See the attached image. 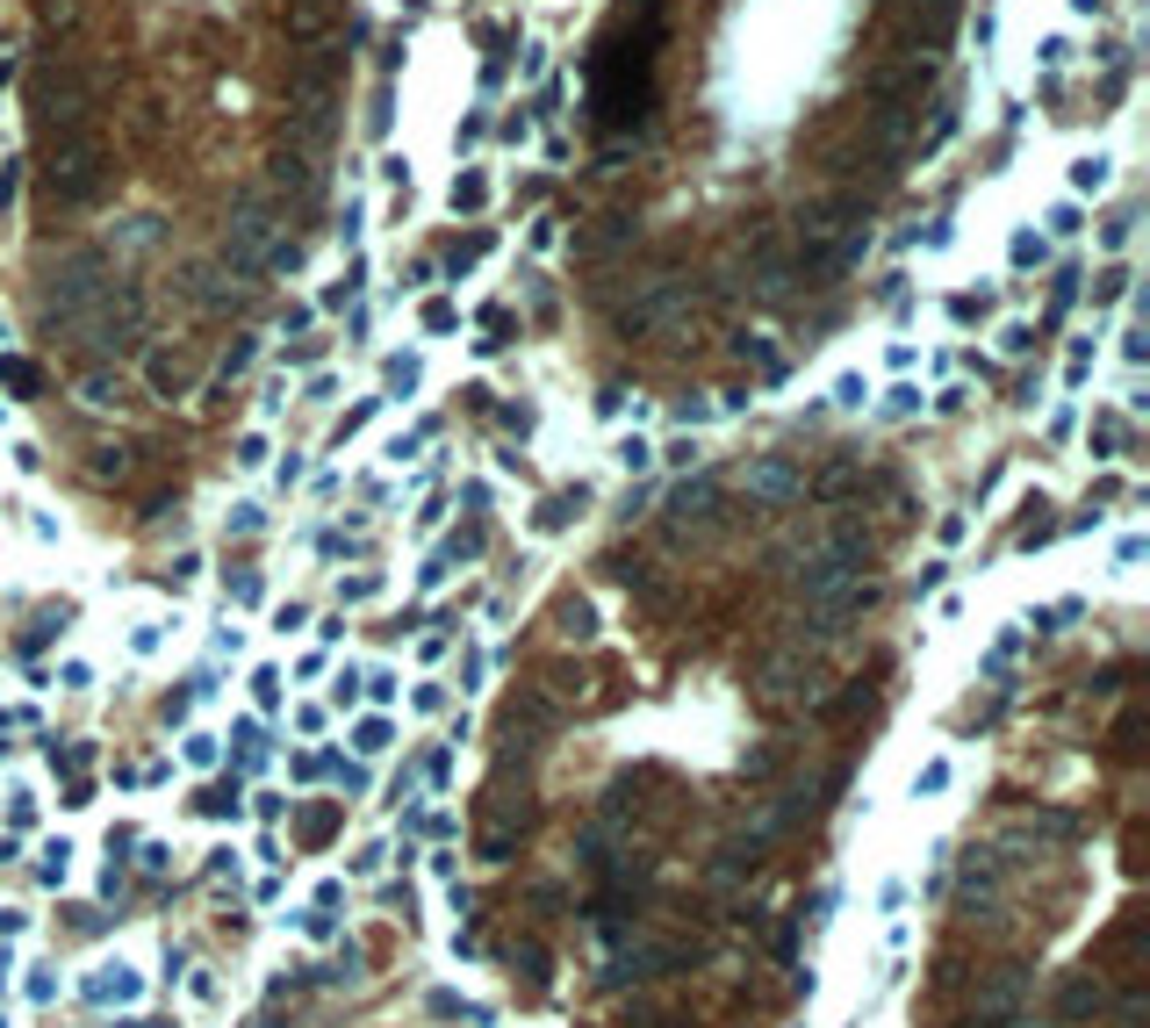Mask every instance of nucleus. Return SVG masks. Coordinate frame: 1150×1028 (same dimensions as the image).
<instances>
[{
  "label": "nucleus",
  "mask_w": 1150,
  "mask_h": 1028,
  "mask_svg": "<svg viewBox=\"0 0 1150 1028\" xmlns=\"http://www.w3.org/2000/svg\"><path fill=\"white\" fill-rule=\"evenodd\" d=\"M43 180H51L58 202H94L101 180H109V138H101L94 123L58 130L51 151H43Z\"/></svg>",
  "instance_id": "f257e3e1"
},
{
  "label": "nucleus",
  "mask_w": 1150,
  "mask_h": 1028,
  "mask_svg": "<svg viewBox=\"0 0 1150 1028\" xmlns=\"http://www.w3.org/2000/svg\"><path fill=\"white\" fill-rule=\"evenodd\" d=\"M115 266L101 260V252H65V260L51 266V295H43V316L51 324H80L87 310H94L101 295H109Z\"/></svg>",
  "instance_id": "f03ea898"
},
{
  "label": "nucleus",
  "mask_w": 1150,
  "mask_h": 1028,
  "mask_svg": "<svg viewBox=\"0 0 1150 1028\" xmlns=\"http://www.w3.org/2000/svg\"><path fill=\"white\" fill-rule=\"evenodd\" d=\"M29 109H37L43 138H58V130H80V123H94V80H87V72H72V65L37 72V87H29Z\"/></svg>",
  "instance_id": "7ed1b4c3"
},
{
  "label": "nucleus",
  "mask_w": 1150,
  "mask_h": 1028,
  "mask_svg": "<svg viewBox=\"0 0 1150 1028\" xmlns=\"http://www.w3.org/2000/svg\"><path fill=\"white\" fill-rule=\"evenodd\" d=\"M72 331H80L94 353H130V345H138V331H144V295L130 289V281H109V295H101Z\"/></svg>",
  "instance_id": "20e7f679"
},
{
  "label": "nucleus",
  "mask_w": 1150,
  "mask_h": 1028,
  "mask_svg": "<svg viewBox=\"0 0 1150 1028\" xmlns=\"http://www.w3.org/2000/svg\"><path fill=\"white\" fill-rule=\"evenodd\" d=\"M698 302H705V289H690V281H647V289L618 310V331H633V339H647V331H676Z\"/></svg>",
  "instance_id": "39448f33"
},
{
  "label": "nucleus",
  "mask_w": 1150,
  "mask_h": 1028,
  "mask_svg": "<svg viewBox=\"0 0 1150 1028\" xmlns=\"http://www.w3.org/2000/svg\"><path fill=\"white\" fill-rule=\"evenodd\" d=\"M274 238H281L274 209H266V202H245V209L231 216V231H223V266L252 281V274L266 266V252H274Z\"/></svg>",
  "instance_id": "423d86ee"
},
{
  "label": "nucleus",
  "mask_w": 1150,
  "mask_h": 1028,
  "mask_svg": "<svg viewBox=\"0 0 1150 1028\" xmlns=\"http://www.w3.org/2000/svg\"><path fill=\"white\" fill-rule=\"evenodd\" d=\"M856 223H870V216H862V194H849V188H841V194H820V202L798 209V245H806V252H827L835 238H849Z\"/></svg>",
  "instance_id": "0eeeda50"
},
{
  "label": "nucleus",
  "mask_w": 1150,
  "mask_h": 1028,
  "mask_svg": "<svg viewBox=\"0 0 1150 1028\" xmlns=\"http://www.w3.org/2000/svg\"><path fill=\"white\" fill-rule=\"evenodd\" d=\"M820 684H827V676L813 669L806 655H769L763 669H755V698H763V705H813Z\"/></svg>",
  "instance_id": "6e6552de"
},
{
  "label": "nucleus",
  "mask_w": 1150,
  "mask_h": 1028,
  "mask_svg": "<svg viewBox=\"0 0 1150 1028\" xmlns=\"http://www.w3.org/2000/svg\"><path fill=\"white\" fill-rule=\"evenodd\" d=\"M266 180H274V194H288V202H316V194H324V159H316V151H295V144H274Z\"/></svg>",
  "instance_id": "1a4fd4ad"
},
{
  "label": "nucleus",
  "mask_w": 1150,
  "mask_h": 1028,
  "mask_svg": "<svg viewBox=\"0 0 1150 1028\" xmlns=\"http://www.w3.org/2000/svg\"><path fill=\"white\" fill-rule=\"evenodd\" d=\"M935 87V65L928 58H906V65H885L870 72V101H899V109H920V94Z\"/></svg>",
  "instance_id": "9d476101"
},
{
  "label": "nucleus",
  "mask_w": 1150,
  "mask_h": 1028,
  "mask_svg": "<svg viewBox=\"0 0 1150 1028\" xmlns=\"http://www.w3.org/2000/svg\"><path fill=\"white\" fill-rule=\"evenodd\" d=\"M194 374H202V367H194L188 353H173V345H151V353H144V382H151V396H165V403L194 396Z\"/></svg>",
  "instance_id": "9b49d317"
},
{
  "label": "nucleus",
  "mask_w": 1150,
  "mask_h": 1028,
  "mask_svg": "<svg viewBox=\"0 0 1150 1028\" xmlns=\"http://www.w3.org/2000/svg\"><path fill=\"white\" fill-rule=\"evenodd\" d=\"M748 496H755L763 511H784L791 496H806V475H798L791 461H755V467H748Z\"/></svg>",
  "instance_id": "f8f14e48"
},
{
  "label": "nucleus",
  "mask_w": 1150,
  "mask_h": 1028,
  "mask_svg": "<svg viewBox=\"0 0 1150 1028\" xmlns=\"http://www.w3.org/2000/svg\"><path fill=\"white\" fill-rule=\"evenodd\" d=\"M633 238H640V223L633 216H597L575 231V260H612V252H626Z\"/></svg>",
  "instance_id": "ddd939ff"
},
{
  "label": "nucleus",
  "mask_w": 1150,
  "mask_h": 1028,
  "mask_svg": "<svg viewBox=\"0 0 1150 1028\" xmlns=\"http://www.w3.org/2000/svg\"><path fill=\"white\" fill-rule=\"evenodd\" d=\"M1108 1007V986H1100L1093 971H1071L1065 986H1057V1021H1086V1015H1100Z\"/></svg>",
  "instance_id": "4468645a"
},
{
  "label": "nucleus",
  "mask_w": 1150,
  "mask_h": 1028,
  "mask_svg": "<svg viewBox=\"0 0 1150 1028\" xmlns=\"http://www.w3.org/2000/svg\"><path fill=\"white\" fill-rule=\"evenodd\" d=\"M138 971H123V964H101L94 978H87V1000H101V1007H138Z\"/></svg>",
  "instance_id": "2eb2a0df"
},
{
  "label": "nucleus",
  "mask_w": 1150,
  "mask_h": 1028,
  "mask_svg": "<svg viewBox=\"0 0 1150 1028\" xmlns=\"http://www.w3.org/2000/svg\"><path fill=\"white\" fill-rule=\"evenodd\" d=\"M920 130V109H899V101H877V115H870V138L885 144V151H899L906 138Z\"/></svg>",
  "instance_id": "dca6fc26"
},
{
  "label": "nucleus",
  "mask_w": 1150,
  "mask_h": 1028,
  "mask_svg": "<svg viewBox=\"0 0 1150 1028\" xmlns=\"http://www.w3.org/2000/svg\"><path fill=\"white\" fill-rule=\"evenodd\" d=\"M194 813H202V820H245V777L209 784V792L194 798Z\"/></svg>",
  "instance_id": "f3484780"
},
{
  "label": "nucleus",
  "mask_w": 1150,
  "mask_h": 1028,
  "mask_svg": "<svg viewBox=\"0 0 1150 1028\" xmlns=\"http://www.w3.org/2000/svg\"><path fill=\"white\" fill-rule=\"evenodd\" d=\"M554 626H562V641L589 647V641H597V604H589V597H562V604H554Z\"/></svg>",
  "instance_id": "a211bd4d"
},
{
  "label": "nucleus",
  "mask_w": 1150,
  "mask_h": 1028,
  "mask_svg": "<svg viewBox=\"0 0 1150 1028\" xmlns=\"http://www.w3.org/2000/svg\"><path fill=\"white\" fill-rule=\"evenodd\" d=\"M339 820H345V806H302V820H295L302 849H316V841H331V835H339Z\"/></svg>",
  "instance_id": "6ab92c4d"
},
{
  "label": "nucleus",
  "mask_w": 1150,
  "mask_h": 1028,
  "mask_svg": "<svg viewBox=\"0 0 1150 1028\" xmlns=\"http://www.w3.org/2000/svg\"><path fill=\"white\" fill-rule=\"evenodd\" d=\"M231 740H238V769H266V727L260 719H238Z\"/></svg>",
  "instance_id": "aec40b11"
},
{
  "label": "nucleus",
  "mask_w": 1150,
  "mask_h": 1028,
  "mask_svg": "<svg viewBox=\"0 0 1150 1028\" xmlns=\"http://www.w3.org/2000/svg\"><path fill=\"white\" fill-rule=\"evenodd\" d=\"M734 353H740V360H748V367H755V374H769V382H777V374H784V360H777V345H769V339H755V331H740V339H734Z\"/></svg>",
  "instance_id": "412c9836"
},
{
  "label": "nucleus",
  "mask_w": 1150,
  "mask_h": 1028,
  "mask_svg": "<svg viewBox=\"0 0 1150 1028\" xmlns=\"http://www.w3.org/2000/svg\"><path fill=\"white\" fill-rule=\"evenodd\" d=\"M583 504H589V490H562V496H547V504H539V533H562V525H568Z\"/></svg>",
  "instance_id": "4be33fe9"
},
{
  "label": "nucleus",
  "mask_w": 1150,
  "mask_h": 1028,
  "mask_svg": "<svg viewBox=\"0 0 1150 1028\" xmlns=\"http://www.w3.org/2000/svg\"><path fill=\"white\" fill-rule=\"evenodd\" d=\"M37 856H43V864H37V885H51V891H58V885L72 878V841H43Z\"/></svg>",
  "instance_id": "5701e85b"
},
{
  "label": "nucleus",
  "mask_w": 1150,
  "mask_h": 1028,
  "mask_svg": "<svg viewBox=\"0 0 1150 1028\" xmlns=\"http://www.w3.org/2000/svg\"><path fill=\"white\" fill-rule=\"evenodd\" d=\"M389 740H396V727H389L382 713H374V719H360V727H353V748H360V763H367V755H389Z\"/></svg>",
  "instance_id": "b1692460"
},
{
  "label": "nucleus",
  "mask_w": 1150,
  "mask_h": 1028,
  "mask_svg": "<svg viewBox=\"0 0 1150 1028\" xmlns=\"http://www.w3.org/2000/svg\"><path fill=\"white\" fill-rule=\"evenodd\" d=\"M324 777L339 784L345 798H360V792H367V763H345V755H324Z\"/></svg>",
  "instance_id": "393cba45"
},
{
  "label": "nucleus",
  "mask_w": 1150,
  "mask_h": 1028,
  "mask_svg": "<svg viewBox=\"0 0 1150 1028\" xmlns=\"http://www.w3.org/2000/svg\"><path fill=\"white\" fill-rule=\"evenodd\" d=\"M180 763H188V769H216V763H223V740H216V734H188Z\"/></svg>",
  "instance_id": "a878e982"
},
{
  "label": "nucleus",
  "mask_w": 1150,
  "mask_h": 1028,
  "mask_svg": "<svg viewBox=\"0 0 1150 1028\" xmlns=\"http://www.w3.org/2000/svg\"><path fill=\"white\" fill-rule=\"evenodd\" d=\"M80 396L94 403V411H115V403H123V382H115V374H87V382H80Z\"/></svg>",
  "instance_id": "bb28decb"
},
{
  "label": "nucleus",
  "mask_w": 1150,
  "mask_h": 1028,
  "mask_svg": "<svg viewBox=\"0 0 1150 1028\" xmlns=\"http://www.w3.org/2000/svg\"><path fill=\"white\" fill-rule=\"evenodd\" d=\"M949 777H957V769H949L942 755H935V763H920V769H914V798H935V792H949Z\"/></svg>",
  "instance_id": "cd10ccee"
},
{
  "label": "nucleus",
  "mask_w": 1150,
  "mask_h": 1028,
  "mask_svg": "<svg viewBox=\"0 0 1150 1028\" xmlns=\"http://www.w3.org/2000/svg\"><path fill=\"white\" fill-rule=\"evenodd\" d=\"M87 475H94V482H123L130 475V453L123 446H101L94 461H87Z\"/></svg>",
  "instance_id": "c85d7f7f"
},
{
  "label": "nucleus",
  "mask_w": 1150,
  "mask_h": 1028,
  "mask_svg": "<svg viewBox=\"0 0 1150 1028\" xmlns=\"http://www.w3.org/2000/svg\"><path fill=\"white\" fill-rule=\"evenodd\" d=\"M417 784H425V769H417V763H403L396 777H389V806H417Z\"/></svg>",
  "instance_id": "c756f323"
},
{
  "label": "nucleus",
  "mask_w": 1150,
  "mask_h": 1028,
  "mask_svg": "<svg viewBox=\"0 0 1150 1028\" xmlns=\"http://www.w3.org/2000/svg\"><path fill=\"white\" fill-rule=\"evenodd\" d=\"M0 382H8L14 396H37V382H43V374L29 367V360H0Z\"/></svg>",
  "instance_id": "7c9ffc66"
},
{
  "label": "nucleus",
  "mask_w": 1150,
  "mask_h": 1028,
  "mask_svg": "<svg viewBox=\"0 0 1150 1028\" xmlns=\"http://www.w3.org/2000/svg\"><path fill=\"white\" fill-rule=\"evenodd\" d=\"M252 705H260V713L281 705V669H252Z\"/></svg>",
  "instance_id": "2f4dec72"
},
{
  "label": "nucleus",
  "mask_w": 1150,
  "mask_h": 1028,
  "mask_svg": "<svg viewBox=\"0 0 1150 1028\" xmlns=\"http://www.w3.org/2000/svg\"><path fill=\"white\" fill-rule=\"evenodd\" d=\"M138 864H144V878H165V870H173V841H138Z\"/></svg>",
  "instance_id": "473e14b6"
},
{
  "label": "nucleus",
  "mask_w": 1150,
  "mask_h": 1028,
  "mask_svg": "<svg viewBox=\"0 0 1150 1028\" xmlns=\"http://www.w3.org/2000/svg\"><path fill=\"white\" fill-rule=\"evenodd\" d=\"M29 820H37V792H8V835H22Z\"/></svg>",
  "instance_id": "72a5a7b5"
},
{
  "label": "nucleus",
  "mask_w": 1150,
  "mask_h": 1028,
  "mask_svg": "<svg viewBox=\"0 0 1150 1028\" xmlns=\"http://www.w3.org/2000/svg\"><path fill=\"white\" fill-rule=\"evenodd\" d=\"M382 864H389V841H367V849H353V864H345V870H353V878H374Z\"/></svg>",
  "instance_id": "f704fd0d"
},
{
  "label": "nucleus",
  "mask_w": 1150,
  "mask_h": 1028,
  "mask_svg": "<svg viewBox=\"0 0 1150 1028\" xmlns=\"http://www.w3.org/2000/svg\"><path fill=\"white\" fill-rule=\"evenodd\" d=\"M914 14L928 22V37H942V22L957 14V0H914Z\"/></svg>",
  "instance_id": "c9c22d12"
},
{
  "label": "nucleus",
  "mask_w": 1150,
  "mask_h": 1028,
  "mask_svg": "<svg viewBox=\"0 0 1150 1028\" xmlns=\"http://www.w3.org/2000/svg\"><path fill=\"white\" fill-rule=\"evenodd\" d=\"M360 691H367L374 705H389V698H396V669H367V676H360Z\"/></svg>",
  "instance_id": "e433bc0d"
},
{
  "label": "nucleus",
  "mask_w": 1150,
  "mask_h": 1028,
  "mask_svg": "<svg viewBox=\"0 0 1150 1028\" xmlns=\"http://www.w3.org/2000/svg\"><path fill=\"white\" fill-rule=\"evenodd\" d=\"M159 238V216H130L123 231H115V245H151Z\"/></svg>",
  "instance_id": "4c0bfd02"
},
{
  "label": "nucleus",
  "mask_w": 1150,
  "mask_h": 1028,
  "mask_svg": "<svg viewBox=\"0 0 1150 1028\" xmlns=\"http://www.w3.org/2000/svg\"><path fill=\"white\" fill-rule=\"evenodd\" d=\"M288 777H295V784H316V777H324V755H316V748H302L295 763H288Z\"/></svg>",
  "instance_id": "58836bf2"
},
{
  "label": "nucleus",
  "mask_w": 1150,
  "mask_h": 1028,
  "mask_svg": "<svg viewBox=\"0 0 1150 1028\" xmlns=\"http://www.w3.org/2000/svg\"><path fill=\"white\" fill-rule=\"evenodd\" d=\"M252 360H260V339H238V345H231V353H223V374H245V367H252Z\"/></svg>",
  "instance_id": "ea45409f"
},
{
  "label": "nucleus",
  "mask_w": 1150,
  "mask_h": 1028,
  "mask_svg": "<svg viewBox=\"0 0 1150 1028\" xmlns=\"http://www.w3.org/2000/svg\"><path fill=\"white\" fill-rule=\"evenodd\" d=\"M316 914H339V906H345V878H324V885H316Z\"/></svg>",
  "instance_id": "a19ab883"
},
{
  "label": "nucleus",
  "mask_w": 1150,
  "mask_h": 1028,
  "mask_svg": "<svg viewBox=\"0 0 1150 1028\" xmlns=\"http://www.w3.org/2000/svg\"><path fill=\"white\" fill-rule=\"evenodd\" d=\"M130 849H138V827H109V864H123Z\"/></svg>",
  "instance_id": "79ce46f5"
},
{
  "label": "nucleus",
  "mask_w": 1150,
  "mask_h": 1028,
  "mask_svg": "<svg viewBox=\"0 0 1150 1028\" xmlns=\"http://www.w3.org/2000/svg\"><path fill=\"white\" fill-rule=\"evenodd\" d=\"M223 870L238 878V849H231V841H216V849H209V878H223Z\"/></svg>",
  "instance_id": "37998d69"
},
{
  "label": "nucleus",
  "mask_w": 1150,
  "mask_h": 1028,
  "mask_svg": "<svg viewBox=\"0 0 1150 1028\" xmlns=\"http://www.w3.org/2000/svg\"><path fill=\"white\" fill-rule=\"evenodd\" d=\"M29 1000L51 1007V1000H58V978H51V971H29Z\"/></svg>",
  "instance_id": "c03bdc74"
},
{
  "label": "nucleus",
  "mask_w": 1150,
  "mask_h": 1028,
  "mask_svg": "<svg viewBox=\"0 0 1150 1028\" xmlns=\"http://www.w3.org/2000/svg\"><path fill=\"white\" fill-rule=\"evenodd\" d=\"M65 806L87 813V806H94V784H87V777H65Z\"/></svg>",
  "instance_id": "a18cd8bd"
},
{
  "label": "nucleus",
  "mask_w": 1150,
  "mask_h": 1028,
  "mask_svg": "<svg viewBox=\"0 0 1150 1028\" xmlns=\"http://www.w3.org/2000/svg\"><path fill=\"white\" fill-rule=\"evenodd\" d=\"M618 461H626V467H647V461H655V446H647V440H618Z\"/></svg>",
  "instance_id": "49530a36"
},
{
  "label": "nucleus",
  "mask_w": 1150,
  "mask_h": 1028,
  "mask_svg": "<svg viewBox=\"0 0 1150 1028\" xmlns=\"http://www.w3.org/2000/svg\"><path fill=\"white\" fill-rule=\"evenodd\" d=\"M22 928H29V914H22V906H0V943H14Z\"/></svg>",
  "instance_id": "de8ad7c7"
},
{
  "label": "nucleus",
  "mask_w": 1150,
  "mask_h": 1028,
  "mask_svg": "<svg viewBox=\"0 0 1150 1028\" xmlns=\"http://www.w3.org/2000/svg\"><path fill=\"white\" fill-rule=\"evenodd\" d=\"M389 389H417V360H389Z\"/></svg>",
  "instance_id": "09e8293b"
},
{
  "label": "nucleus",
  "mask_w": 1150,
  "mask_h": 1028,
  "mask_svg": "<svg viewBox=\"0 0 1150 1028\" xmlns=\"http://www.w3.org/2000/svg\"><path fill=\"white\" fill-rule=\"evenodd\" d=\"M58 684H65V691H87V684H94V669H87V662H65V669H58Z\"/></svg>",
  "instance_id": "8fccbe9b"
},
{
  "label": "nucleus",
  "mask_w": 1150,
  "mask_h": 1028,
  "mask_svg": "<svg viewBox=\"0 0 1150 1028\" xmlns=\"http://www.w3.org/2000/svg\"><path fill=\"white\" fill-rule=\"evenodd\" d=\"M331 928H339V914H316V906H310V914H302V935H316V943H324Z\"/></svg>",
  "instance_id": "3c124183"
},
{
  "label": "nucleus",
  "mask_w": 1150,
  "mask_h": 1028,
  "mask_svg": "<svg viewBox=\"0 0 1150 1028\" xmlns=\"http://www.w3.org/2000/svg\"><path fill=\"white\" fill-rule=\"evenodd\" d=\"M295 626H310V612H302V604H281V612H274V633H295Z\"/></svg>",
  "instance_id": "603ef678"
},
{
  "label": "nucleus",
  "mask_w": 1150,
  "mask_h": 1028,
  "mask_svg": "<svg viewBox=\"0 0 1150 1028\" xmlns=\"http://www.w3.org/2000/svg\"><path fill=\"white\" fill-rule=\"evenodd\" d=\"M374 589H382V576H353V583L339 589V597H345V604H360V597H374Z\"/></svg>",
  "instance_id": "864d4df0"
},
{
  "label": "nucleus",
  "mask_w": 1150,
  "mask_h": 1028,
  "mask_svg": "<svg viewBox=\"0 0 1150 1028\" xmlns=\"http://www.w3.org/2000/svg\"><path fill=\"white\" fill-rule=\"evenodd\" d=\"M231 597H238V604H260V576H252V568H245V576L231 583Z\"/></svg>",
  "instance_id": "5fc2aeb1"
},
{
  "label": "nucleus",
  "mask_w": 1150,
  "mask_h": 1028,
  "mask_svg": "<svg viewBox=\"0 0 1150 1028\" xmlns=\"http://www.w3.org/2000/svg\"><path fill=\"white\" fill-rule=\"evenodd\" d=\"M8 978H14V949L0 943V992H8Z\"/></svg>",
  "instance_id": "6e6d98bb"
}]
</instances>
